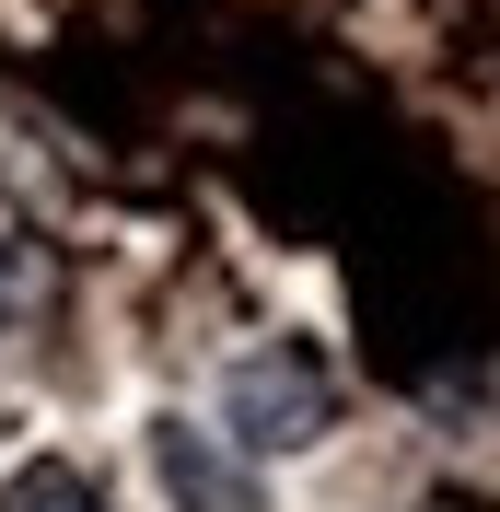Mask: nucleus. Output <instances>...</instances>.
<instances>
[{
  "label": "nucleus",
  "instance_id": "2",
  "mask_svg": "<svg viewBox=\"0 0 500 512\" xmlns=\"http://www.w3.org/2000/svg\"><path fill=\"white\" fill-rule=\"evenodd\" d=\"M152 478L175 512H256V466L198 419H152Z\"/></svg>",
  "mask_w": 500,
  "mask_h": 512
},
{
  "label": "nucleus",
  "instance_id": "1",
  "mask_svg": "<svg viewBox=\"0 0 500 512\" xmlns=\"http://www.w3.org/2000/svg\"><path fill=\"white\" fill-rule=\"evenodd\" d=\"M326 373H314V350H245L233 373H221V431H233V454H303L326 443Z\"/></svg>",
  "mask_w": 500,
  "mask_h": 512
},
{
  "label": "nucleus",
  "instance_id": "3",
  "mask_svg": "<svg viewBox=\"0 0 500 512\" xmlns=\"http://www.w3.org/2000/svg\"><path fill=\"white\" fill-rule=\"evenodd\" d=\"M0 512H105V489L70 466V454H24L12 478H0Z\"/></svg>",
  "mask_w": 500,
  "mask_h": 512
}]
</instances>
